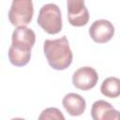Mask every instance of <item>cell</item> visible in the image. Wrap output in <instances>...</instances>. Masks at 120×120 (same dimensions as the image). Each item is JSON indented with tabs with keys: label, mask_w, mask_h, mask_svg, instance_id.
Here are the masks:
<instances>
[{
	"label": "cell",
	"mask_w": 120,
	"mask_h": 120,
	"mask_svg": "<svg viewBox=\"0 0 120 120\" xmlns=\"http://www.w3.org/2000/svg\"><path fill=\"white\" fill-rule=\"evenodd\" d=\"M100 92L103 96L115 98L120 96V79L116 77L106 78L100 86Z\"/></svg>",
	"instance_id": "obj_9"
},
{
	"label": "cell",
	"mask_w": 120,
	"mask_h": 120,
	"mask_svg": "<svg viewBox=\"0 0 120 120\" xmlns=\"http://www.w3.org/2000/svg\"><path fill=\"white\" fill-rule=\"evenodd\" d=\"M34 7L32 0H12L8 20L14 26H26L32 21Z\"/></svg>",
	"instance_id": "obj_3"
},
{
	"label": "cell",
	"mask_w": 120,
	"mask_h": 120,
	"mask_svg": "<svg viewBox=\"0 0 120 120\" xmlns=\"http://www.w3.org/2000/svg\"><path fill=\"white\" fill-rule=\"evenodd\" d=\"M113 106L105 100H97L93 103L91 108V116L94 120H106V116Z\"/></svg>",
	"instance_id": "obj_11"
},
{
	"label": "cell",
	"mask_w": 120,
	"mask_h": 120,
	"mask_svg": "<svg viewBox=\"0 0 120 120\" xmlns=\"http://www.w3.org/2000/svg\"><path fill=\"white\" fill-rule=\"evenodd\" d=\"M31 58V52L22 51L12 46L8 49V59L15 67H23L28 64Z\"/></svg>",
	"instance_id": "obj_10"
},
{
	"label": "cell",
	"mask_w": 120,
	"mask_h": 120,
	"mask_svg": "<svg viewBox=\"0 0 120 120\" xmlns=\"http://www.w3.org/2000/svg\"><path fill=\"white\" fill-rule=\"evenodd\" d=\"M43 51L48 64L53 69L64 70L72 62L73 54L66 36L56 39H46L43 44Z\"/></svg>",
	"instance_id": "obj_1"
},
{
	"label": "cell",
	"mask_w": 120,
	"mask_h": 120,
	"mask_svg": "<svg viewBox=\"0 0 120 120\" xmlns=\"http://www.w3.org/2000/svg\"><path fill=\"white\" fill-rule=\"evenodd\" d=\"M98 81V72L91 67L80 68L73 73L72 76L73 85L82 91H87L95 87Z\"/></svg>",
	"instance_id": "obj_5"
},
{
	"label": "cell",
	"mask_w": 120,
	"mask_h": 120,
	"mask_svg": "<svg viewBox=\"0 0 120 120\" xmlns=\"http://www.w3.org/2000/svg\"><path fill=\"white\" fill-rule=\"evenodd\" d=\"M68 19L71 25L81 27L89 21V12L84 5V0H67Z\"/></svg>",
	"instance_id": "obj_4"
},
{
	"label": "cell",
	"mask_w": 120,
	"mask_h": 120,
	"mask_svg": "<svg viewBox=\"0 0 120 120\" xmlns=\"http://www.w3.org/2000/svg\"><path fill=\"white\" fill-rule=\"evenodd\" d=\"M38 119L39 120H42V119H61V120H64L65 116L63 115L61 111L58 110L57 108H47V109L42 111V112L38 116Z\"/></svg>",
	"instance_id": "obj_12"
},
{
	"label": "cell",
	"mask_w": 120,
	"mask_h": 120,
	"mask_svg": "<svg viewBox=\"0 0 120 120\" xmlns=\"http://www.w3.org/2000/svg\"><path fill=\"white\" fill-rule=\"evenodd\" d=\"M62 104L68 113L72 116H79L82 114L86 108V102L84 98L76 93L67 94L63 98Z\"/></svg>",
	"instance_id": "obj_8"
},
{
	"label": "cell",
	"mask_w": 120,
	"mask_h": 120,
	"mask_svg": "<svg viewBox=\"0 0 120 120\" xmlns=\"http://www.w3.org/2000/svg\"><path fill=\"white\" fill-rule=\"evenodd\" d=\"M89 35L95 42L106 43L112 38L114 35V27L108 20H98L90 26Z\"/></svg>",
	"instance_id": "obj_7"
},
{
	"label": "cell",
	"mask_w": 120,
	"mask_h": 120,
	"mask_svg": "<svg viewBox=\"0 0 120 120\" xmlns=\"http://www.w3.org/2000/svg\"><path fill=\"white\" fill-rule=\"evenodd\" d=\"M11 40L12 47L22 51L31 52V49L35 45L36 34L26 26H18L12 33Z\"/></svg>",
	"instance_id": "obj_6"
},
{
	"label": "cell",
	"mask_w": 120,
	"mask_h": 120,
	"mask_svg": "<svg viewBox=\"0 0 120 120\" xmlns=\"http://www.w3.org/2000/svg\"><path fill=\"white\" fill-rule=\"evenodd\" d=\"M38 24L48 34L55 35L62 30V16L60 8L55 4H46L41 7L38 16Z\"/></svg>",
	"instance_id": "obj_2"
}]
</instances>
